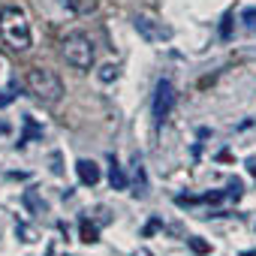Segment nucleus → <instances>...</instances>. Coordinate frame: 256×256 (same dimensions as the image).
<instances>
[{"mask_svg":"<svg viewBox=\"0 0 256 256\" xmlns=\"http://www.w3.org/2000/svg\"><path fill=\"white\" fill-rule=\"evenodd\" d=\"M76 172H78V181L84 184V187H94V184H100V166L94 163V160H78L76 163Z\"/></svg>","mask_w":256,"mask_h":256,"instance_id":"obj_6","label":"nucleus"},{"mask_svg":"<svg viewBox=\"0 0 256 256\" xmlns=\"http://www.w3.org/2000/svg\"><path fill=\"white\" fill-rule=\"evenodd\" d=\"M4 133H10V124H0V136H4Z\"/></svg>","mask_w":256,"mask_h":256,"instance_id":"obj_20","label":"nucleus"},{"mask_svg":"<svg viewBox=\"0 0 256 256\" xmlns=\"http://www.w3.org/2000/svg\"><path fill=\"white\" fill-rule=\"evenodd\" d=\"M16 88H18V84H16V82H12V84H10V88H6V90H4V94H0V106H10V102H12V100H16Z\"/></svg>","mask_w":256,"mask_h":256,"instance_id":"obj_16","label":"nucleus"},{"mask_svg":"<svg viewBox=\"0 0 256 256\" xmlns=\"http://www.w3.org/2000/svg\"><path fill=\"white\" fill-rule=\"evenodd\" d=\"M154 229H160V220H157V217H154V220H151V223H148V226H145V235H151V232H154Z\"/></svg>","mask_w":256,"mask_h":256,"instance_id":"obj_19","label":"nucleus"},{"mask_svg":"<svg viewBox=\"0 0 256 256\" xmlns=\"http://www.w3.org/2000/svg\"><path fill=\"white\" fill-rule=\"evenodd\" d=\"M241 256H256V250H247V253H241Z\"/></svg>","mask_w":256,"mask_h":256,"instance_id":"obj_22","label":"nucleus"},{"mask_svg":"<svg viewBox=\"0 0 256 256\" xmlns=\"http://www.w3.org/2000/svg\"><path fill=\"white\" fill-rule=\"evenodd\" d=\"M250 175H253V178H256V163H250Z\"/></svg>","mask_w":256,"mask_h":256,"instance_id":"obj_21","label":"nucleus"},{"mask_svg":"<svg viewBox=\"0 0 256 256\" xmlns=\"http://www.w3.org/2000/svg\"><path fill=\"white\" fill-rule=\"evenodd\" d=\"M108 181H112V187H114V190H124V187H126V175L120 172V166H118L114 154L108 157Z\"/></svg>","mask_w":256,"mask_h":256,"instance_id":"obj_9","label":"nucleus"},{"mask_svg":"<svg viewBox=\"0 0 256 256\" xmlns=\"http://www.w3.org/2000/svg\"><path fill=\"white\" fill-rule=\"evenodd\" d=\"M0 40H4L12 52H28L34 36H30V22L24 10L18 6H4L0 10Z\"/></svg>","mask_w":256,"mask_h":256,"instance_id":"obj_1","label":"nucleus"},{"mask_svg":"<svg viewBox=\"0 0 256 256\" xmlns=\"http://www.w3.org/2000/svg\"><path fill=\"white\" fill-rule=\"evenodd\" d=\"M22 202H24V208H28L30 214H36V217L48 211V205H46V202L40 199V193H36L34 187H30V190H24V196H22Z\"/></svg>","mask_w":256,"mask_h":256,"instance_id":"obj_8","label":"nucleus"},{"mask_svg":"<svg viewBox=\"0 0 256 256\" xmlns=\"http://www.w3.org/2000/svg\"><path fill=\"white\" fill-rule=\"evenodd\" d=\"M175 100H178V94H175L172 82H169V78H160L157 88H154V102H151V112H154V124H157V126H163V120L172 114Z\"/></svg>","mask_w":256,"mask_h":256,"instance_id":"obj_4","label":"nucleus"},{"mask_svg":"<svg viewBox=\"0 0 256 256\" xmlns=\"http://www.w3.org/2000/svg\"><path fill=\"white\" fill-rule=\"evenodd\" d=\"M22 124H24V133H22V136H18V142H16L18 148H24L30 139H42V126H36V120H34L30 114H24V118H22Z\"/></svg>","mask_w":256,"mask_h":256,"instance_id":"obj_7","label":"nucleus"},{"mask_svg":"<svg viewBox=\"0 0 256 256\" xmlns=\"http://www.w3.org/2000/svg\"><path fill=\"white\" fill-rule=\"evenodd\" d=\"M24 82H28L30 96L36 102H42L46 108H54L64 100V82L52 70H46V66H30L28 76H24Z\"/></svg>","mask_w":256,"mask_h":256,"instance_id":"obj_2","label":"nucleus"},{"mask_svg":"<svg viewBox=\"0 0 256 256\" xmlns=\"http://www.w3.org/2000/svg\"><path fill=\"white\" fill-rule=\"evenodd\" d=\"M52 172H54V175H64V166H60V154H52Z\"/></svg>","mask_w":256,"mask_h":256,"instance_id":"obj_18","label":"nucleus"},{"mask_svg":"<svg viewBox=\"0 0 256 256\" xmlns=\"http://www.w3.org/2000/svg\"><path fill=\"white\" fill-rule=\"evenodd\" d=\"M78 226H82V241H84V244H94V241H96V226H94L88 217H82Z\"/></svg>","mask_w":256,"mask_h":256,"instance_id":"obj_11","label":"nucleus"},{"mask_svg":"<svg viewBox=\"0 0 256 256\" xmlns=\"http://www.w3.org/2000/svg\"><path fill=\"white\" fill-rule=\"evenodd\" d=\"M241 193H244V184H241L238 178H232V181H229V190H226V196H229V199H241Z\"/></svg>","mask_w":256,"mask_h":256,"instance_id":"obj_13","label":"nucleus"},{"mask_svg":"<svg viewBox=\"0 0 256 256\" xmlns=\"http://www.w3.org/2000/svg\"><path fill=\"white\" fill-rule=\"evenodd\" d=\"M133 24H136L139 36H142V40H148V42L172 40V28H166L163 22H154V18H148V16H136V18H133Z\"/></svg>","mask_w":256,"mask_h":256,"instance_id":"obj_5","label":"nucleus"},{"mask_svg":"<svg viewBox=\"0 0 256 256\" xmlns=\"http://www.w3.org/2000/svg\"><path fill=\"white\" fill-rule=\"evenodd\" d=\"M66 4H70V10H72V12L88 16V12H94V10H96L100 0H66Z\"/></svg>","mask_w":256,"mask_h":256,"instance_id":"obj_10","label":"nucleus"},{"mask_svg":"<svg viewBox=\"0 0 256 256\" xmlns=\"http://www.w3.org/2000/svg\"><path fill=\"white\" fill-rule=\"evenodd\" d=\"M100 78H102V82H114V78H118V66H112V64L100 66Z\"/></svg>","mask_w":256,"mask_h":256,"instance_id":"obj_14","label":"nucleus"},{"mask_svg":"<svg viewBox=\"0 0 256 256\" xmlns=\"http://www.w3.org/2000/svg\"><path fill=\"white\" fill-rule=\"evenodd\" d=\"M187 244H190V250H193V253H208V250H211V247H208L202 238H196V235H193V238H187Z\"/></svg>","mask_w":256,"mask_h":256,"instance_id":"obj_15","label":"nucleus"},{"mask_svg":"<svg viewBox=\"0 0 256 256\" xmlns=\"http://www.w3.org/2000/svg\"><path fill=\"white\" fill-rule=\"evenodd\" d=\"M60 54L70 66L76 70H90L94 66V42L84 34H70L60 42Z\"/></svg>","mask_w":256,"mask_h":256,"instance_id":"obj_3","label":"nucleus"},{"mask_svg":"<svg viewBox=\"0 0 256 256\" xmlns=\"http://www.w3.org/2000/svg\"><path fill=\"white\" fill-rule=\"evenodd\" d=\"M241 22H244V28H247L250 34H256V6H247V10L241 12Z\"/></svg>","mask_w":256,"mask_h":256,"instance_id":"obj_12","label":"nucleus"},{"mask_svg":"<svg viewBox=\"0 0 256 256\" xmlns=\"http://www.w3.org/2000/svg\"><path fill=\"white\" fill-rule=\"evenodd\" d=\"M229 30H232V12H226V18H223V24H220V36L229 40Z\"/></svg>","mask_w":256,"mask_h":256,"instance_id":"obj_17","label":"nucleus"}]
</instances>
